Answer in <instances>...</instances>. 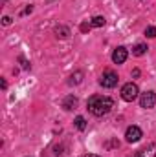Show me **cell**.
Here are the masks:
<instances>
[{
	"instance_id": "obj_1",
	"label": "cell",
	"mask_w": 156,
	"mask_h": 157,
	"mask_svg": "<svg viewBox=\"0 0 156 157\" xmlns=\"http://www.w3.org/2000/svg\"><path fill=\"white\" fill-rule=\"evenodd\" d=\"M114 108V101L107 95H94L88 99V112L94 117H103Z\"/></svg>"
},
{
	"instance_id": "obj_2",
	"label": "cell",
	"mask_w": 156,
	"mask_h": 157,
	"mask_svg": "<svg viewBox=\"0 0 156 157\" xmlns=\"http://www.w3.org/2000/svg\"><path fill=\"white\" fill-rule=\"evenodd\" d=\"M138 97H140V90H138V86L134 82H127L121 88V99L125 102H134Z\"/></svg>"
},
{
	"instance_id": "obj_3",
	"label": "cell",
	"mask_w": 156,
	"mask_h": 157,
	"mask_svg": "<svg viewBox=\"0 0 156 157\" xmlns=\"http://www.w3.org/2000/svg\"><path fill=\"white\" fill-rule=\"evenodd\" d=\"M99 84L103 86V88H114L117 84V73L116 71H112V70H107L101 78H99Z\"/></svg>"
},
{
	"instance_id": "obj_4",
	"label": "cell",
	"mask_w": 156,
	"mask_h": 157,
	"mask_svg": "<svg viewBox=\"0 0 156 157\" xmlns=\"http://www.w3.org/2000/svg\"><path fill=\"white\" fill-rule=\"evenodd\" d=\"M140 104H142V108H145V110H149V108H153L156 104V93L154 91H145V93H142L140 95Z\"/></svg>"
},
{
	"instance_id": "obj_5",
	"label": "cell",
	"mask_w": 156,
	"mask_h": 157,
	"mask_svg": "<svg viewBox=\"0 0 156 157\" xmlns=\"http://www.w3.org/2000/svg\"><path fill=\"white\" fill-rule=\"evenodd\" d=\"M142 137H143V133H142V130H140L138 126H129L127 132H125V139H127V143H138Z\"/></svg>"
},
{
	"instance_id": "obj_6",
	"label": "cell",
	"mask_w": 156,
	"mask_h": 157,
	"mask_svg": "<svg viewBox=\"0 0 156 157\" xmlns=\"http://www.w3.org/2000/svg\"><path fill=\"white\" fill-rule=\"evenodd\" d=\"M127 57H129V51H127V48H123V46L116 48L114 53H112V60H114V64H123V62L127 60Z\"/></svg>"
},
{
	"instance_id": "obj_7",
	"label": "cell",
	"mask_w": 156,
	"mask_h": 157,
	"mask_svg": "<svg viewBox=\"0 0 156 157\" xmlns=\"http://www.w3.org/2000/svg\"><path fill=\"white\" fill-rule=\"evenodd\" d=\"M130 157H156V144L151 143V144H147L145 148L138 150L134 155H130Z\"/></svg>"
},
{
	"instance_id": "obj_8",
	"label": "cell",
	"mask_w": 156,
	"mask_h": 157,
	"mask_svg": "<svg viewBox=\"0 0 156 157\" xmlns=\"http://www.w3.org/2000/svg\"><path fill=\"white\" fill-rule=\"evenodd\" d=\"M76 106H77V99H76L74 95L66 97V99H64V102H63V108H64V110H74Z\"/></svg>"
},
{
	"instance_id": "obj_9",
	"label": "cell",
	"mask_w": 156,
	"mask_h": 157,
	"mask_svg": "<svg viewBox=\"0 0 156 157\" xmlns=\"http://www.w3.org/2000/svg\"><path fill=\"white\" fill-rule=\"evenodd\" d=\"M147 46L145 44H136L134 48H132V55H136V57H142V55H145L147 53Z\"/></svg>"
},
{
	"instance_id": "obj_10",
	"label": "cell",
	"mask_w": 156,
	"mask_h": 157,
	"mask_svg": "<svg viewBox=\"0 0 156 157\" xmlns=\"http://www.w3.org/2000/svg\"><path fill=\"white\" fill-rule=\"evenodd\" d=\"M55 35H57L59 39H66V37L70 35V29L64 28V26H59V28H55Z\"/></svg>"
},
{
	"instance_id": "obj_11",
	"label": "cell",
	"mask_w": 156,
	"mask_h": 157,
	"mask_svg": "<svg viewBox=\"0 0 156 157\" xmlns=\"http://www.w3.org/2000/svg\"><path fill=\"white\" fill-rule=\"evenodd\" d=\"M74 124H76V128H77V130H81V132L86 128V121H84V117H81V115H79V117H76Z\"/></svg>"
},
{
	"instance_id": "obj_12",
	"label": "cell",
	"mask_w": 156,
	"mask_h": 157,
	"mask_svg": "<svg viewBox=\"0 0 156 157\" xmlns=\"http://www.w3.org/2000/svg\"><path fill=\"white\" fill-rule=\"evenodd\" d=\"M90 26H94V28H103V26H105V18H103V17H94L92 22H90Z\"/></svg>"
},
{
	"instance_id": "obj_13",
	"label": "cell",
	"mask_w": 156,
	"mask_h": 157,
	"mask_svg": "<svg viewBox=\"0 0 156 157\" xmlns=\"http://www.w3.org/2000/svg\"><path fill=\"white\" fill-rule=\"evenodd\" d=\"M145 37H149V39H156V28L154 26H149V28L145 29Z\"/></svg>"
},
{
	"instance_id": "obj_14",
	"label": "cell",
	"mask_w": 156,
	"mask_h": 157,
	"mask_svg": "<svg viewBox=\"0 0 156 157\" xmlns=\"http://www.w3.org/2000/svg\"><path fill=\"white\" fill-rule=\"evenodd\" d=\"M81 78H83V71L74 73V75H72V80H70V84H79V82H81Z\"/></svg>"
},
{
	"instance_id": "obj_15",
	"label": "cell",
	"mask_w": 156,
	"mask_h": 157,
	"mask_svg": "<svg viewBox=\"0 0 156 157\" xmlns=\"http://www.w3.org/2000/svg\"><path fill=\"white\" fill-rule=\"evenodd\" d=\"M2 24H4V26H9V24H11V18H9V17H4V18H2Z\"/></svg>"
},
{
	"instance_id": "obj_16",
	"label": "cell",
	"mask_w": 156,
	"mask_h": 157,
	"mask_svg": "<svg viewBox=\"0 0 156 157\" xmlns=\"http://www.w3.org/2000/svg\"><path fill=\"white\" fill-rule=\"evenodd\" d=\"M88 28H90V26H88V24H83V26H81V31H86V29H88Z\"/></svg>"
},
{
	"instance_id": "obj_17",
	"label": "cell",
	"mask_w": 156,
	"mask_h": 157,
	"mask_svg": "<svg viewBox=\"0 0 156 157\" xmlns=\"http://www.w3.org/2000/svg\"><path fill=\"white\" fill-rule=\"evenodd\" d=\"M84 157H101V155H96V154H88V155H84Z\"/></svg>"
}]
</instances>
